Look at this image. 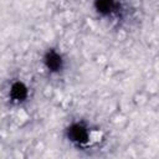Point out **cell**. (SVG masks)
I'll return each mask as SVG.
<instances>
[{"instance_id": "1", "label": "cell", "mask_w": 159, "mask_h": 159, "mask_svg": "<svg viewBox=\"0 0 159 159\" xmlns=\"http://www.w3.org/2000/svg\"><path fill=\"white\" fill-rule=\"evenodd\" d=\"M26 87L22 83H15L11 87V97L15 101H22L26 97Z\"/></svg>"}, {"instance_id": "2", "label": "cell", "mask_w": 159, "mask_h": 159, "mask_svg": "<svg viewBox=\"0 0 159 159\" xmlns=\"http://www.w3.org/2000/svg\"><path fill=\"white\" fill-rule=\"evenodd\" d=\"M46 63H47L48 68H51V70H58L61 67V57L57 53L51 52L46 57Z\"/></svg>"}, {"instance_id": "3", "label": "cell", "mask_w": 159, "mask_h": 159, "mask_svg": "<svg viewBox=\"0 0 159 159\" xmlns=\"http://www.w3.org/2000/svg\"><path fill=\"white\" fill-rule=\"evenodd\" d=\"M112 6H113L112 0H97V7H98V10L102 11V12L111 11Z\"/></svg>"}]
</instances>
